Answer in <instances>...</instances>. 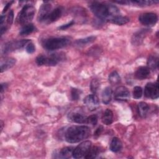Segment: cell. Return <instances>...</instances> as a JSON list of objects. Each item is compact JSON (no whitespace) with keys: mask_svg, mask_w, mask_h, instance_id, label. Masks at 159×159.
I'll return each mask as SVG.
<instances>
[{"mask_svg":"<svg viewBox=\"0 0 159 159\" xmlns=\"http://www.w3.org/2000/svg\"><path fill=\"white\" fill-rule=\"evenodd\" d=\"M91 12L101 20L109 21L112 18L120 15L118 7L111 4L93 1L89 4Z\"/></svg>","mask_w":159,"mask_h":159,"instance_id":"obj_1","label":"cell"},{"mask_svg":"<svg viewBox=\"0 0 159 159\" xmlns=\"http://www.w3.org/2000/svg\"><path fill=\"white\" fill-rule=\"evenodd\" d=\"M90 134L91 130L88 126L73 125L66 130L65 137L68 143H77L88 138Z\"/></svg>","mask_w":159,"mask_h":159,"instance_id":"obj_2","label":"cell"},{"mask_svg":"<svg viewBox=\"0 0 159 159\" xmlns=\"http://www.w3.org/2000/svg\"><path fill=\"white\" fill-rule=\"evenodd\" d=\"M70 43L67 37H50L42 42V46L48 50H55L66 47Z\"/></svg>","mask_w":159,"mask_h":159,"instance_id":"obj_3","label":"cell"},{"mask_svg":"<svg viewBox=\"0 0 159 159\" xmlns=\"http://www.w3.org/2000/svg\"><path fill=\"white\" fill-rule=\"evenodd\" d=\"M65 60V54L63 53H55L50 54V56L43 55H39L36 58V63L38 65L55 66L58 63Z\"/></svg>","mask_w":159,"mask_h":159,"instance_id":"obj_4","label":"cell"},{"mask_svg":"<svg viewBox=\"0 0 159 159\" xmlns=\"http://www.w3.org/2000/svg\"><path fill=\"white\" fill-rule=\"evenodd\" d=\"M35 12V7L30 4H25L19 13L17 21L19 24L25 25L29 24L34 18Z\"/></svg>","mask_w":159,"mask_h":159,"instance_id":"obj_5","label":"cell"},{"mask_svg":"<svg viewBox=\"0 0 159 159\" xmlns=\"http://www.w3.org/2000/svg\"><path fill=\"white\" fill-rule=\"evenodd\" d=\"M29 42H30V40H28V39H22L20 40H19L9 42L4 45L2 49V52L4 54L8 53L16 50L22 48L25 46L26 47Z\"/></svg>","mask_w":159,"mask_h":159,"instance_id":"obj_6","label":"cell"},{"mask_svg":"<svg viewBox=\"0 0 159 159\" xmlns=\"http://www.w3.org/2000/svg\"><path fill=\"white\" fill-rule=\"evenodd\" d=\"M91 147V142L89 140L84 141L80 143L76 147L74 148L73 152V157L75 158H80L84 157L88 153Z\"/></svg>","mask_w":159,"mask_h":159,"instance_id":"obj_7","label":"cell"},{"mask_svg":"<svg viewBox=\"0 0 159 159\" xmlns=\"http://www.w3.org/2000/svg\"><path fill=\"white\" fill-rule=\"evenodd\" d=\"M145 96L150 99H157L159 96V89L158 83H148L146 84L144 89Z\"/></svg>","mask_w":159,"mask_h":159,"instance_id":"obj_8","label":"cell"},{"mask_svg":"<svg viewBox=\"0 0 159 159\" xmlns=\"http://www.w3.org/2000/svg\"><path fill=\"white\" fill-rule=\"evenodd\" d=\"M139 20L143 25L147 26H152L157 23L158 17L155 13L146 12L141 14L139 16Z\"/></svg>","mask_w":159,"mask_h":159,"instance_id":"obj_9","label":"cell"},{"mask_svg":"<svg viewBox=\"0 0 159 159\" xmlns=\"http://www.w3.org/2000/svg\"><path fill=\"white\" fill-rule=\"evenodd\" d=\"M114 98L117 101H127L130 98V92L125 86H119L114 92Z\"/></svg>","mask_w":159,"mask_h":159,"instance_id":"obj_10","label":"cell"},{"mask_svg":"<svg viewBox=\"0 0 159 159\" xmlns=\"http://www.w3.org/2000/svg\"><path fill=\"white\" fill-rule=\"evenodd\" d=\"M83 102L88 109L91 111H95L99 106V99L95 94L88 95L84 99Z\"/></svg>","mask_w":159,"mask_h":159,"instance_id":"obj_11","label":"cell"},{"mask_svg":"<svg viewBox=\"0 0 159 159\" xmlns=\"http://www.w3.org/2000/svg\"><path fill=\"white\" fill-rule=\"evenodd\" d=\"M52 11V5L48 2H45L43 4H42L39 14L37 16V19L40 22H45L49 14Z\"/></svg>","mask_w":159,"mask_h":159,"instance_id":"obj_12","label":"cell"},{"mask_svg":"<svg viewBox=\"0 0 159 159\" xmlns=\"http://www.w3.org/2000/svg\"><path fill=\"white\" fill-rule=\"evenodd\" d=\"M150 29H141L139 31H137L136 33H135L132 38V43L134 45H140L145 37L147 35V34L150 32Z\"/></svg>","mask_w":159,"mask_h":159,"instance_id":"obj_13","label":"cell"},{"mask_svg":"<svg viewBox=\"0 0 159 159\" xmlns=\"http://www.w3.org/2000/svg\"><path fill=\"white\" fill-rule=\"evenodd\" d=\"M62 11L63 9L61 7H58L55 9L52 10L51 12L49 14L45 22L47 24H49L58 20L62 14Z\"/></svg>","mask_w":159,"mask_h":159,"instance_id":"obj_14","label":"cell"},{"mask_svg":"<svg viewBox=\"0 0 159 159\" xmlns=\"http://www.w3.org/2000/svg\"><path fill=\"white\" fill-rule=\"evenodd\" d=\"M16 61V59L11 57L2 58L1 60V72L2 73L3 71L12 68L15 65Z\"/></svg>","mask_w":159,"mask_h":159,"instance_id":"obj_15","label":"cell"},{"mask_svg":"<svg viewBox=\"0 0 159 159\" xmlns=\"http://www.w3.org/2000/svg\"><path fill=\"white\" fill-rule=\"evenodd\" d=\"M74 147H66L61 148L57 154H55V158H68L73 155V152L74 150Z\"/></svg>","mask_w":159,"mask_h":159,"instance_id":"obj_16","label":"cell"},{"mask_svg":"<svg viewBox=\"0 0 159 159\" xmlns=\"http://www.w3.org/2000/svg\"><path fill=\"white\" fill-rule=\"evenodd\" d=\"M86 118L87 117L85 115L78 112H73L69 114L70 120L78 124H83L86 122Z\"/></svg>","mask_w":159,"mask_h":159,"instance_id":"obj_17","label":"cell"},{"mask_svg":"<svg viewBox=\"0 0 159 159\" xmlns=\"http://www.w3.org/2000/svg\"><path fill=\"white\" fill-rule=\"evenodd\" d=\"M158 1H147V0H137V1H125V4L133 5L139 7H145L150 6L155 3H158Z\"/></svg>","mask_w":159,"mask_h":159,"instance_id":"obj_18","label":"cell"},{"mask_svg":"<svg viewBox=\"0 0 159 159\" xmlns=\"http://www.w3.org/2000/svg\"><path fill=\"white\" fill-rule=\"evenodd\" d=\"M150 73V69L147 66H141L137 70L135 75L137 79L142 80L148 78Z\"/></svg>","mask_w":159,"mask_h":159,"instance_id":"obj_19","label":"cell"},{"mask_svg":"<svg viewBox=\"0 0 159 159\" xmlns=\"http://www.w3.org/2000/svg\"><path fill=\"white\" fill-rule=\"evenodd\" d=\"M112 91L110 87H106L102 92V101L104 104H108L112 99Z\"/></svg>","mask_w":159,"mask_h":159,"instance_id":"obj_20","label":"cell"},{"mask_svg":"<svg viewBox=\"0 0 159 159\" xmlns=\"http://www.w3.org/2000/svg\"><path fill=\"white\" fill-rule=\"evenodd\" d=\"M122 147V142L117 137H114L110 143V149L113 152H119Z\"/></svg>","mask_w":159,"mask_h":159,"instance_id":"obj_21","label":"cell"},{"mask_svg":"<svg viewBox=\"0 0 159 159\" xmlns=\"http://www.w3.org/2000/svg\"><path fill=\"white\" fill-rule=\"evenodd\" d=\"M147 67L153 71L156 70L158 67V58L155 55H151L147 60Z\"/></svg>","mask_w":159,"mask_h":159,"instance_id":"obj_22","label":"cell"},{"mask_svg":"<svg viewBox=\"0 0 159 159\" xmlns=\"http://www.w3.org/2000/svg\"><path fill=\"white\" fill-rule=\"evenodd\" d=\"M137 109L139 116L141 117H145L149 111V106L146 102H140L138 104Z\"/></svg>","mask_w":159,"mask_h":159,"instance_id":"obj_23","label":"cell"},{"mask_svg":"<svg viewBox=\"0 0 159 159\" xmlns=\"http://www.w3.org/2000/svg\"><path fill=\"white\" fill-rule=\"evenodd\" d=\"M112 121H113V113L110 109H107L104 111L102 116V122L103 124L106 125H110L112 124Z\"/></svg>","mask_w":159,"mask_h":159,"instance_id":"obj_24","label":"cell"},{"mask_svg":"<svg viewBox=\"0 0 159 159\" xmlns=\"http://www.w3.org/2000/svg\"><path fill=\"white\" fill-rule=\"evenodd\" d=\"M96 37L95 36H90V37H88L84 39H78L75 41V43L76 46L78 47H83L84 45H86L87 44L91 43L93 42H94L96 39Z\"/></svg>","mask_w":159,"mask_h":159,"instance_id":"obj_25","label":"cell"},{"mask_svg":"<svg viewBox=\"0 0 159 159\" xmlns=\"http://www.w3.org/2000/svg\"><path fill=\"white\" fill-rule=\"evenodd\" d=\"M129 19L127 17L125 16H117L114 18H112V19H111L109 22L117 24V25H124L125 24H127V22H129Z\"/></svg>","mask_w":159,"mask_h":159,"instance_id":"obj_26","label":"cell"},{"mask_svg":"<svg viewBox=\"0 0 159 159\" xmlns=\"http://www.w3.org/2000/svg\"><path fill=\"white\" fill-rule=\"evenodd\" d=\"M35 30V27L30 23H29L27 24L24 25L22 28L21 29L19 34L20 35H27L33 32H34Z\"/></svg>","mask_w":159,"mask_h":159,"instance_id":"obj_27","label":"cell"},{"mask_svg":"<svg viewBox=\"0 0 159 159\" xmlns=\"http://www.w3.org/2000/svg\"><path fill=\"white\" fill-rule=\"evenodd\" d=\"M108 80L111 84L116 85L120 83V77L117 71H114L109 75Z\"/></svg>","mask_w":159,"mask_h":159,"instance_id":"obj_28","label":"cell"},{"mask_svg":"<svg viewBox=\"0 0 159 159\" xmlns=\"http://www.w3.org/2000/svg\"><path fill=\"white\" fill-rule=\"evenodd\" d=\"M99 152H100V149L97 146H94L93 147H91L88 153L84 156V158H94L98 155Z\"/></svg>","mask_w":159,"mask_h":159,"instance_id":"obj_29","label":"cell"},{"mask_svg":"<svg viewBox=\"0 0 159 159\" xmlns=\"http://www.w3.org/2000/svg\"><path fill=\"white\" fill-rule=\"evenodd\" d=\"M99 87V82L98 81V79H93L91 82V84H90V88H91V90L93 93H96Z\"/></svg>","mask_w":159,"mask_h":159,"instance_id":"obj_30","label":"cell"},{"mask_svg":"<svg viewBox=\"0 0 159 159\" xmlns=\"http://www.w3.org/2000/svg\"><path fill=\"white\" fill-rule=\"evenodd\" d=\"M142 96V89L140 86H135L133 89V97L135 99H139Z\"/></svg>","mask_w":159,"mask_h":159,"instance_id":"obj_31","label":"cell"},{"mask_svg":"<svg viewBox=\"0 0 159 159\" xmlns=\"http://www.w3.org/2000/svg\"><path fill=\"white\" fill-rule=\"evenodd\" d=\"M81 91L77 88H72L71 91V97L72 100H78L80 96Z\"/></svg>","mask_w":159,"mask_h":159,"instance_id":"obj_32","label":"cell"},{"mask_svg":"<svg viewBox=\"0 0 159 159\" xmlns=\"http://www.w3.org/2000/svg\"><path fill=\"white\" fill-rule=\"evenodd\" d=\"M86 123L91 124L92 125H96L98 122V117L96 115H91L86 118Z\"/></svg>","mask_w":159,"mask_h":159,"instance_id":"obj_33","label":"cell"},{"mask_svg":"<svg viewBox=\"0 0 159 159\" xmlns=\"http://www.w3.org/2000/svg\"><path fill=\"white\" fill-rule=\"evenodd\" d=\"M25 50L28 53H32L35 52V48L32 42H29L25 47Z\"/></svg>","mask_w":159,"mask_h":159,"instance_id":"obj_34","label":"cell"},{"mask_svg":"<svg viewBox=\"0 0 159 159\" xmlns=\"http://www.w3.org/2000/svg\"><path fill=\"white\" fill-rule=\"evenodd\" d=\"M13 18H14V12H13V11L11 10L9 12L7 17V27H9V25H11L12 24V21H13Z\"/></svg>","mask_w":159,"mask_h":159,"instance_id":"obj_35","label":"cell"},{"mask_svg":"<svg viewBox=\"0 0 159 159\" xmlns=\"http://www.w3.org/2000/svg\"><path fill=\"white\" fill-rule=\"evenodd\" d=\"M74 23H75V22H74L73 20H71V22H68V23H67V24H66L62 25L61 26L59 27L58 29H61V30H65V29H68V27H71V25H73L74 24Z\"/></svg>","mask_w":159,"mask_h":159,"instance_id":"obj_36","label":"cell"},{"mask_svg":"<svg viewBox=\"0 0 159 159\" xmlns=\"http://www.w3.org/2000/svg\"><path fill=\"white\" fill-rule=\"evenodd\" d=\"M13 2V1H11V2H8L6 5H5V7H4V9H3V11H2V13H4V12H6V11H7V10L9 9V7L11 6V4Z\"/></svg>","mask_w":159,"mask_h":159,"instance_id":"obj_37","label":"cell"},{"mask_svg":"<svg viewBox=\"0 0 159 159\" xmlns=\"http://www.w3.org/2000/svg\"><path fill=\"white\" fill-rule=\"evenodd\" d=\"M102 129H103V128H102V127H101V126H100L99 127H98V128L97 129V130H96L94 135H99L101 133L102 130Z\"/></svg>","mask_w":159,"mask_h":159,"instance_id":"obj_38","label":"cell"},{"mask_svg":"<svg viewBox=\"0 0 159 159\" xmlns=\"http://www.w3.org/2000/svg\"><path fill=\"white\" fill-rule=\"evenodd\" d=\"M6 86H7V84H6V83H2V84H1V93H2L4 91V90L6 89Z\"/></svg>","mask_w":159,"mask_h":159,"instance_id":"obj_39","label":"cell"},{"mask_svg":"<svg viewBox=\"0 0 159 159\" xmlns=\"http://www.w3.org/2000/svg\"><path fill=\"white\" fill-rule=\"evenodd\" d=\"M1 130H2V128H3V122L2 120L1 121Z\"/></svg>","mask_w":159,"mask_h":159,"instance_id":"obj_40","label":"cell"}]
</instances>
